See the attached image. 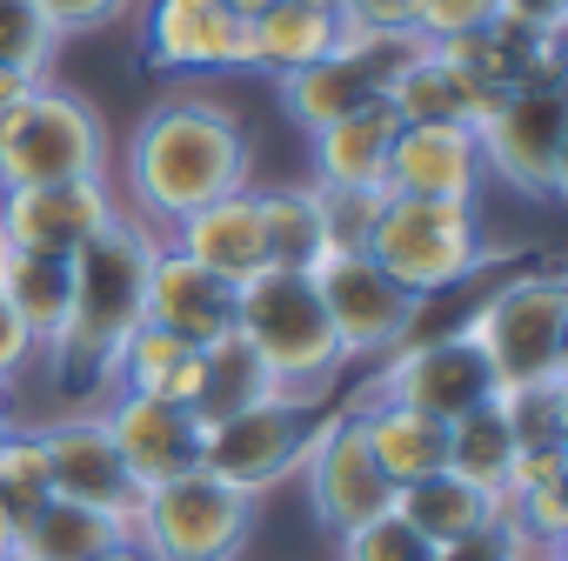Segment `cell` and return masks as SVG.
Wrapping results in <instances>:
<instances>
[{"mask_svg": "<svg viewBox=\"0 0 568 561\" xmlns=\"http://www.w3.org/2000/svg\"><path fill=\"white\" fill-rule=\"evenodd\" d=\"M247 167H254V141H247V128H241V114L227 101H214V94H161L141 114L134 141H128L121 181H128L134 221L168 234L194 207H207L221 194H241Z\"/></svg>", "mask_w": 568, "mask_h": 561, "instance_id": "1", "label": "cell"}, {"mask_svg": "<svg viewBox=\"0 0 568 561\" xmlns=\"http://www.w3.org/2000/svg\"><path fill=\"white\" fill-rule=\"evenodd\" d=\"M161 234L134 214H114L74 261V288H68V315L54 328V341L41 348L54 381L68 395H108L114 381V355L128 348V335L141 328V302H148V267H154Z\"/></svg>", "mask_w": 568, "mask_h": 561, "instance_id": "2", "label": "cell"}, {"mask_svg": "<svg viewBox=\"0 0 568 561\" xmlns=\"http://www.w3.org/2000/svg\"><path fill=\"white\" fill-rule=\"evenodd\" d=\"M234 335L261 355V368L274 375V395H288V401H322L348 355L322 315V295H315V280L302 267H261L247 274L241 288H234Z\"/></svg>", "mask_w": 568, "mask_h": 561, "instance_id": "3", "label": "cell"}, {"mask_svg": "<svg viewBox=\"0 0 568 561\" xmlns=\"http://www.w3.org/2000/svg\"><path fill=\"white\" fill-rule=\"evenodd\" d=\"M455 328L481 348L495 388L568 381V274L561 267H515Z\"/></svg>", "mask_w": 568, "mask_h": 561, "instance_id": "4", "label": "cell"}, {"mask_svg": "<svg viewBox=\"0 0 568 561\" xmlns=\"http://www.w3.org/2000/svg\"><path fill=\"white\" fill-rule=\"evenodd\" d=\"M368 254L402 280L415 302L462 288V280H475L488 261H508V254L488 247V227H481V214L468 201H408V194L382 201Z\"/></svg>", "mask_w": 568, "mask_h": 561, "instance_id": "5", "label": "cell"}, {"mask_svg": "<svg viewBox=\"0 0 568 561\" xmlns=\"http://www.w3.org/2000/svg\"><path fill=\"white\" fill-rule=\"evenodd\" d=\"M308 280H315L322 315H328V328H335V341H342L348 361H382L388 348H402L408 335H422L428 302H415L368 247H328L308 267Z\"/></svg>", "mask_w": 568, "mask_h": 561, "instance_id": "6", "label": "cell"}, {"mask_svg": "<svg viewBox=\"0 0 568 561\" xmlns=\"http://www.w3.org/2000/svg\"><path fill=\"white\" fill-rule=\"evenodd\" d=\"M475 161H481V181H501L521 201H561V187H568V94L561 88L501 94L475 121Z\"/></svg>", "mask_w": 568, "mask_h": 561, "instance_id": "7", "label": "cell"}, {"mask_svg": "<svg viewBox=\"0 0 568 561\" xmlns=\"http://www.w3.org/2000/svg\"><path fill=\"white\" fill-rule=\"evenodd\" d=\"M254 494L214 481V475H174L141 494L134 508V541L154 548L161 561H241L254 541Z\"/></svg>", "mask_w": 568, "mask_h": 561, "instance_id": "8", "label": "cell"}, {"mask_svg": "<svg viewBox=\"0 0 568 561\" xmlns=\"http://www.w3.org/2000/svg\"><path fill=\"white\" fill-rule=\"evenodd\" d=\"M108 174V121L81 94L41 81L34 101L0 134V194L8 187H48V181H88Z\"/></svg>", "mask_w": 568, "mask_h": 561, "instance_id": "9", "label": "cell"}, {"mask_svg": "<svg viewBox=\"0 0 568 561\" xmlns=\"http://www.w3.org/2000/svg\"><path fill=\"white\" fill-rule=\"evenodd\" d=\"M308 435H315V408L308 401H288V395L254 401V408L201 428V475H214V481H227V488L261 501V494L288 488L302 475Z\"/></svg>", "mask_w": 568, "mask_h": 561, "instance_id": "10", "label": "cell"}, {"mask_svg": "<svg viewBox=\"0 0 568 561\" xmlns=\"http://www.w3.org/2000/svg\"><path fill=\"white\" fill-rule=\"evenodd\" d=\"M362 395L402 401V408L435 415V421H455V415L495 401V375H488L481 348L462 328H442V335H408L402 348H388L382 355V375Z\"/></svg>", "mask_w": 568, "mask_h": 561, "instance_id": "11", "label": "cell"}, {"mask_svg": "<svg viewBox=\"0 0 568 561\" xmlns=\"http://www.w3.org/2000/svg\"><path fill=\"white\" fill-rule=\"evenodd\" d=\"M295 481L308 488V508H315V521H322L335 541H342L348 528L375 521L382 508H395V488H388V475L375 468V455H368V441H362V421H355L348 408L315 415L308 461H302Z\"/></svg>", "mask_w": 568, "mask_h": 561, "instance_id": "12", "label": "cell"}, {"mask_svg": "<svg viewBox=\"0 0 568 561\" xmlns=\"http://www.w3.org/2000/svg\"><path fill=\"white\" fill-rule=\"evenodd\" d=\"M114 214H121V201H114L108 174L48 181V187H8V194H0V247L74 261Z\"/></svg>", "mask_w": 568, "mask_h": 561, "instance_id": "13", "label": "cell"}, {"mask_svg": "<svg viewBox=\"0 0 568 561\" xmlns=\"http://www.w3.org/2000/svg\"><path fill=\"white\" fill-rule=\"evenodd\" d=\"M41 455H48V481H54V501H81V508H108L134 528V508H141V488L128 481L121 455H114V435L101 421V408H74L61 421H41Z\"/></svg>", "mask_w": 568, "mask_h": 561, "instance_id": "14", "label": "cell"}, {"mask_svg": "<svg viewBox=\"0 0 568 561\" xmlns=\"http://www.w3.org/2000/svg\"><path fill=\"white\" fill-rule=\"evenodd\" d=\"M108 435H114V455L128 468V481L148 494L174 475H194L201 468V421L168 401V395H128V388H108V408H101Z\"/></svg>", "mask_w": 568, "mask_h": 561, "instance_id": "15", "label": "cell"}, {"mask_svg": "<svg viewBox=\"0 0 568 561\" xmlns=\"http://www.w3.org/2000/svg\"><path fill=\"white\" fill-rule=\"evenodd\" d=\"M148 68L168 74H241L247 68V21L221 0H148L141 21Z\"/></svg>", "mask_w": 568, "mask_h": 561, "instance_id": "16", "label": "cell"}, {"mask_svg": "<svg viewBox=\"0 0 568 561\" xmlns=\"http://www.w3.org/2000/svg\"><path fill=\"white\" fill-rule=\"evenodd\" d=\"M141 322L168 328L174 341L187 348H207L221 335H234V280L207 274L201 261H187L181 247H154V267H148V302H141Z\"/></svg>", "mask_w": 568, "mask_h": 561, "instance_id": "17", "label": "cell"}, {"mask_svg": "<svg viewBox=\"0 0 568 561\" xmlns=\"http://www.w3.org/2000/svg\"><path fill=\"white\" fill-rule=\"evenodd\" d=\"M382 194H408V201H481V161H475V128L462 121H428V128H402L395 154H388V181Z\"/></svg>", "mask_w": 568, "mask_h": 561, "instance_id": "18", "label": "cell"}, {"mask_svg": "<svg viewBox=\"0 0 568 561\" xmlns=\"http://www.w3.org/2000/svg\"><path fill=\"white\" fill-rule=\"evenodd\" d=\"M161 241H168V247H181L187 261H201L207 274L234 280V288H241L247 274H261V267H267V234H261L254 187H241V194H221V201L194 207V214H187V221H174Z\"/></svg>", "mask_w": 568, "mask_h": 561, "instance_id": "19", "label": "cell"}, {"mask_svg": "<svg viewBox=\"0 0 568 561\" xmlns=\"http://www.w3.org/2000/svg\"><path fill=\"white\" fill-rule=\"evenodd\" d=\"M335 41H342V14L308 8V0H267L261 14H247V74L288 81L308 61L335 54Z\"/></svg>", "mask_w": 568, "mask_h": 561, "instance_id": "20", "label": "cell"}, {"mask_svg": "<svg viewBox=\"0 0 568 561\" xmlns=\"http://www.w3.org/2000/svg\"><path fill=\"white\" fill-rule=\"evenodd\" d=\"M348 415L362 421V441H368L375 468L388 475V488H408L448 461V421H435V415H415V408L375 401V395L348 401Z\"/></svg>", "mask_w": 568, "mask_h": 561, "instance_id": "21", "label": "cell"}, {"mask_svg": "<svg viewBox=\"0 0 568 561\" xmlns=\"http://www.w3.org/2000/svg\"><path fill=\"white\" fill-rule=\"evenodd\" d=\"M395 134H402V114L388 101H368L355 114H342L335 128L308 134L315 147V181L322 187H382L388 181V154H395Z\"/></svg>", "mask_w": 568, "mask_h": 561, "instance_id": "22", "label": "cell"}, {"mask_svg": "<svg viewBox=\"0 0 568 561\" xmlns=\"http://www.w3.org/2000/svg\"><path fill=\"white\" fill-rule=\"evenodd\" d=\"M395 514H402L422 541L448 548V541L475 534L481 521H495V514H501V494H488V488H475V481H462V475L435 468V475H422V481L395 488Z\"/></svg>", "mask_w": 568, "mask_h": 561, "instance_id": "23", "label": "cell"}, {"mask_svg": "<svg viewBox=\"0 0 568 561\" xmlns=\"http://www.w3.org/2000/svg\"><path fill=\"white\" fill-rule=\"evenodd\" d=\"M134 528L108 508H81V501H48L21 534H14V554L28 561H94L108 554L114 541H128Z\"/></svg>", "mask_w": 568, "mask_h": 561, "instance_id": "24", "label": "cell"}, {"mask_svg": "<svg viewBox=\"0 0 568 561\" xmlns=\"http://www.w3.org/2000/svg\"><path fill=\"white\" fill-rule=\"evenodd\" d=\"M274 88H281V108H288V121H295L302 134H322V128H335L342 114L382 101V94L362 81V68H355L348 54H322V61H308L302 74L274 81Z\"/></svg>", "mask_w": 568, "mask_h": 561, "instance_id": "25", "label": "cell"}, {"mask_svg": "<svg viewBox=\"0 0 568 561\" xmlns=\"http://www.w3.org/2000/svg\"><path fill=\"white\" fill-rule=\"evenodd\" d=\"M254 401H274V375L261 368V355L241 335L207 341L201 348V388H194V408L187 415L207 428V421H227V415H241Z\"/></svg>", "mask_w": 568, "mask_h": 561, "instance_id": "26", "label": "cell"}, {"mask_svg": "<svg viewBox=\"0 0 568 561\" xmlns=\"http://www.w3.org/2000/svg\"><path fill=\"white\" fill-rule=\"evenodd\" d=\"M68 288H74V274L68 261L54 254H21V247H0V302H8L21 315V328L48 348L61 315H68Z\"/></svg>", "mask_w": 568, "mask_h": 561, "instance_id": "27", "label": "cell"}, {"mask_svg": "<svg viewBox=\"0 0 568 561\" xmlns=\"http://www.w3.org/2000/svg\"><path fill=\"white\" fill-rule=\"evenodd\" d=\"M382 101L402 114V128H428V121H462V128H475V121L495 108V101H481V94H475V88L435 54V48H428V54H422V61L382 94Z\"/></svg>", "mask_w": 568, "mask_h": 561, "instance_id": "28", "label": "cell"}, {"mask_svg": "<svg viewBox=\"0 0 568 561\" xmlns=\"http://www.w3.org/2000/svg\"><path fill=\"white\" fill-rule=\"evenodd\" d=\"M254 207H261V234H267V267H302L308 274L328 254L308 187H254Z\"/></svg>", "mask_w": 568, "mask_h": 561, "instance_id": "29", "label": "cell"}, {"mask_svg": "<svg viewBox=\"0 0 568 561\" xmlns=\"http://www.w3.org/2000/svg\"><path fill=\"white\" fill-rule=\"evenodd\" d=\"M508 455H515V435H508V421H501V408H495V401H481V408H468V415H455V421H448V461H442L448 475H462V481H475V488L501 494Z\"/></svg>", "mask_w": 568, "mask_h": 561, "instance_id": "30", "label": "cell"}, {"mask_svg": "<svg viewBox=\"0 0 568 561\" xmlns=\"http://www.w3.org/2000/svg\"><path fill=\"white\" fill-rule=\"evenodd\" d=\"M48 501H54V481H48L41 435L34 428H14L8 441H0V528L21 534Z\"/></svg>", "mask_w": 568, "mask_h": 561, "instance_id": "31", "label": "cell"}, {"mask_svg": "<svg viewBox=\"0 0 568 561\" xmlns=\"http://www.w3.org/2000/svg\"><path fill=\"white\" fill-rule=\"evenodd\" d=\"M335 54H348L375 94H388V88H395V81H402L422 54H428V41H422L415 28H362V21H342Z\"/></svg>", "mask_w": 568, "mask_h": 561, "instance_id": "32", "label": "cell"}, {"mask_svg": "<svg viewBox=\"0 0 568 561\" xmlns=\"http://www.w3.org/2000/svg\"><path fill=\"white\" fill-rule=\"evenodd\" d=\"M495 408H501L515 448H568V381L495 388Z\"/></svg>", "mask_w": 568, "mask_h": 561, "instance_id": "33", "label": "cell"}, {"mask_svg": "<svg viewBox=\"0 0 568 561\" xmlns=\"http://www.w3.org/2000/svg\"><path fill=\"white\" fill-rule=\"evenodd\" d=\"M187 355H194L187 341H174L168 328L141 322V328L128 335V348L114 355V381H108V388H128V395H168V381H174V368H181Z\"/></svg>", "mask_w": 568, "mask_h": 561, "instance_id": "34", "label": "cell"}, {"mask_svg": "<svg viewBox=\"0 0 568 561\" xmlns=\"http://www.w3.org/2000/svg\"><path fill=\"white\" fill-rule=\"evenodd\" d=\"M501 521L521 534L528 554H568V481L528 488V494H501Z\"/></svg>", "mask_w": 568, "mask_h": 561, "instance_id": "35", "label": "cell"}, {"mask_svg": "<svg viewBox=\"0 0 568 561\" xmlns=\"http://www.w3.org/2000/svg\"><path fill=\"white\" fill-rule=\"evenodd\" d=\"M54 48H61V34L48 28V14L34 0H0V68H21V74L48 81Z\"/></svg>", "mask_w": 568, "mask_h": 561, "instance_id": "36", "label": "cell"}, {"mask_svg": "<svg viewBox=\"0 0 568 561\" xmlns=\"http://www.w3.org/2000/svg\"><path fill=\"white\" fill-rule=\"evenodd\" d=\"M308 194H315L328 247H368V234L382 221V201H388L382 187H322V181H308Z\"/></svg>", "mask_w": 568, "mask_h": 561, "instance_id": "37", "label": "cell"}, {"mask_svg": "<svg viewBox=\"0 0 568 561\" xmlns=\"http://www.w3.org/2000/svg\"><path fill=\"white\" fill-rule=\"evenodd\" d=\"M335 561H435V541H422L395 508H382L375 521H362L335 541Z\"/></svg>", "mask_w": 568, "mask_h": 561, "instance_id": "38", "label": "cell"}, {"mask_svg": "<svg viewBox=\"0 0 568 561\" xmlns=\"http://www.w3.org/2000/svg\"><path fill=\"white\" fill-rule=\"evenodd\" d=\"M48 14V28L68 41V34H101V28H121L134 14V0H34Z\"/></svg>", "mask_w": 568, "mask_h": 561, "instance_id": "39", "label": "cell"}, {"mask_svg": "<svg viewBox=\"0 0 568 561\" xmlns=\"http://www.w3.org/2000/svg\"><path fill=\"white\" fill-rule=\"evenodd\" d=\"M408 21H415L422 41H448V34L488 28V21H495V0H415Z\"/></svg>", "mask_w": 568, "mask_h": 561, "instance_id": "40", "label": "cell"}, {"mask_svg": "<svg viewBox=\"0 0 568 561\" xmlns=\"http://www.w3.org/2000/svg\"><path fill=\"white\" fill-rule=\"evenodd\" d=\"M435 561H541V554H528V548H521V534L495 514V521H481L475 534H462V541L435 548Z\"/></svg>", "mask_w": 568, "mask_h": 561, "instance_id": "41", "label": "cell"}, {"mask_svg": "<svg viewBox=\"0 0 568 561\" xmlns=\"http://www.w3.org/2000/svg\"><path fill=\"white\" fill-rule=\"evenodd\" d=\"M548 481H568V448H515L508 475H501V494H528V488H548Z\"/></svg>", "mask_w": 568, "mask_h": 561, "instance_id": "42", "label": "cell"}, {"mask_svg": "<svg viewBox=\"0 0 568 561\" xmlns=\"http://www.w3.org/2000/svg\"><path fill=\"white\" fill-rule=\"evenodd\" d=\"M34 361H41V341L21 328V315H14L8 302H0V388H14Z\"/></svg>", "mask_w": 568, "mask_h": 561, "instance_id": "43", "label": "cell"}, {"mask_svg": "<svg viewBox=\"0 0 568 561\" xmlns=\"http://www.w3.org/2000/svg\"><path fill=\"white\" fill-rule=\"evenodd\" d=\"M495 21L528 28V34H561L568 21V0H495Z\"/></svg>", "mask_w": 568, "mask_h": 561, "instance_id": "44", "label": "cell"}, {"mask_svg": "<svg viewBox=\"0 0 568 561\" xmlns=\"http://www.w3.org/2000/svg\"><path fill=\"white\" fill-rule=\"evenodd\" d=\"M415 0H342V21H362V28H415Z\"/></svg>", "mask_w": 568, "mask_h": 561, "instance_id": "45", "label": "cell"}, {"mask_svg": "<svg viewBox=\"0 0 568 561\" xmlns=\"http://www.w3.org/2000/svg\"><path fill=\"white\" fill-rule=\"evenodd\" d=\"M34 88H41V74H21V68H0V134L14 128V114L34 101Z\"/></svg>", "mask_w": 568, "mask_h": 561, "instance_id": "46", "label": "cell"}, {"mask_svg": "<svg viewBox=\"0 0 568 561\" xmlns=\"http://www.w3.org/2000/svg\"><path fill=\"white\" fill-rule=\"evenodd\" d=\"M94 561H161V554H154V548H141V541L128 534V541H114V548H108V554H94Z\"/></svg>", "mask_w": 568, "mask_h": 561, "instance_id": "47", "label": "cell"}, {"mask_svg": "<svg viewBox=\"0 0 568 561\" xmlns=\"http://www.w3.org/2000/svg\"><path fill=\"white\" fill-rule=\"evenodd\" d=\"M14 428H21V421H14V401H8V388H0V441H8Z\"/></svg>", "mask_w": 568, "mask_h": 561, "instance_id": "48", "label": "cell"}, {"mask_svg": "<svg viewBox=\"0 0 568 561\" xmlns=\"http://www.w3.org/2000/svg\"><path fill=\"white\" fill-rule=\"evenodd\" d=\"M221 8H227V14H241V21H247V14H261V8H267V0H221Z\"/></svg>", "mask_w": 568, "mask_h": 561, "instance_id": "49", "label": "cell"}, {"mask_svg": "<svg viewBox=\"0 0 568 561\" xmlns=\"http://www.w3.org/2000/svg\"><path fill=\"white\" fill-rule=\"evenodd\" d=\"M8 554H14V534H8V528H0V561H8Z\"/></svg>", "mask_w": 568, "mask_h": 561, "instance_id": "50", "label": "cell"}, {"mask_svg": "<svg viewBox=\"0 0 568 561\" xmlns=\"http://www.w3.org/2000/svg\"><path fill=\"white\" fill-rule=\"evenodd\" d=\"M308 8H328V14H342V0H308Z\"/></svg>", "mask_w": 568, "mask_h": 561, "instance_id": "51", "label": "cell"}, {"mask_svg": "<svg viewBox=\"0 0 568 561\" xmlns=\"http://www.w3.org/2000/svg\"><path fill=\"white\" fill-rule=\"evenodd\" d=\"M541 561H568V554H541Z\"/></svg>", "mask_w": 568, "mask_h": 561, "instance_id": "52", "label": "cell"}, {"mask_svg": "<svg viewBox=\"0 0 568 561\" xmlns=\"http://www.w3.org/2000/svg\"><path fill=\"white\" fill-rule=\"evenodd\" d=\"M8 561H28V554H8Z\"/></svg>", "mask_w": 568, "mask_h": 561, "instance_id": "53", "label": "cell"}]
</instances>
